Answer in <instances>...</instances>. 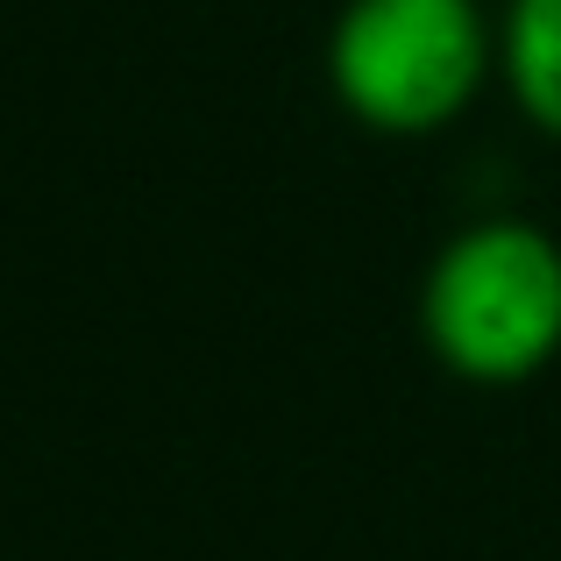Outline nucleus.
<instances>
[{
  "label": "nucleus",
  "instance_id": "nucleus-1",
  "mask_svg": "<svg viewBox=\"0 0 561 561\" xmlns=\"http://www.w3.org/2000/svg\"><path fill=\"white\" fill-rule=\"evenodd\" d=\"M420 334L462 383L505 391L561 356V242L534 220H469L434 249L420 285Z\"/></svg>",
  "mask_w": 561,
  "mask_h": 561
},
{
  "label": "nucleus",
  "instance_id": "nucleus-3",
  "mask_svg": "<svg viewBox=\"0 0 561 561\" xmlns=\"http://www.w3.org/2000/svg\"><path fill=\"white\" fill-rule=\"evenodd\" d=\"M497 79L512 107L561 142V0H505L497 14Z\"/></svg>",
  "mask_w": 561,
  "mask_h": 561
},
{
  "label": "nucleus",
  "instance_id": "nucleus-2",
  "mask_svg": "<svg viewBox=\"0 0 561 561\" xmlns=\"http://www.w3.org/2000/svg\"><path fill=\"white\" fill-rule=\"evenodd\" d=\"M497 71V22L477 0H342L328 93L370 136H440Z\"/></svg>",
  "mask_w": 561,
  "mask_h": 561
}]
</instances>
